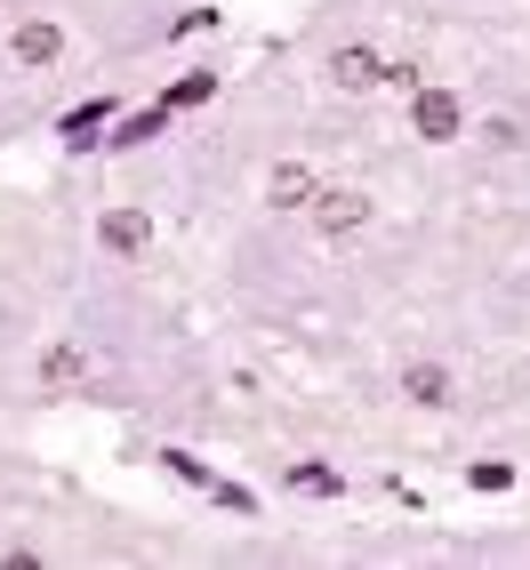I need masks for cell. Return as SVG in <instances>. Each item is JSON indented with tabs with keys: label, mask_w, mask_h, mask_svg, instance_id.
I'll return each mask as SVG.
<instances>
[{
	"label": "cell",
	"mask_w": 530,
	"mask_h": 570,
	"mask_svg": "<svg viewBox=\"0 0 530 570\" xmlns=\"http://www.w3.org/2000/svg\"><path fill=\"white\" fill-rule=\"evenodd\" d=\"M289 482H306V490H322V499H337V490H346V482H337L330 466H289Z\"/></svg>",
	"instance_id": "10"
},
{
	"label": "cell",
	"mask_w": 530,
	"mask_h": 570,
	"mask_svg": "<svg viewBox=\"0 0 530 570\" xmlns=\"http://www.w3.org/2000/svg\"><path fill=\"white\" fill-rule=\"evenodd\" d=\"M402 394L426 402V410H442V402H450V370H442V362H410V370H402Z\"/></svg>",
	"instance_id": "7"
},
{
	"label": "cell",
	"mask_w": 530,
	"mask_h": 570,
	"mask_svg": "<svg viewBox=\"0 0 530 570\" xmlns=\"http://www.w3.org/2000/svg\"><path fill=\"white\" fill-rule=\"evenodd\" d=\"M97 242L121 249V257H137L145 242H154V217H145V209H105V217H97Z\"/></svg>",
	"instance_id": "5"
},
{
	"label": "cell",
	"mask_w": 530,
	"mask_h": 570,
	"mask_svg": "<svg viewBox=\"0 0 530 570\" xmlns=\"http://www.w3.org/2000/svg\"><path fill=\"white\" fill-rule=\"evenodd\" d=\"M314 194H322V177L306 161H274V169H265V202H274V209H314Z\"/></svg>",
	"instance_id": "4"
},
{
	"label": "cell",
	"mask_w": 530,
	"mask_h": 570,
	"mask_svg": "<svg viewBox=\"0 0 530 570\" xmlns=\"http://www.w3.org/2000/svg\"><path fill=\"white\" fill-rule=\"evenodd\" d=\"M209 97H217V72H185V81H177V89H169L161 105L177 112V105H209Z\"/></svg>",
	"instance_id": "9"
},
{
	"label": "cell",
	"mask_w": 530,
	"mask_h": 570,
	"mask_svg": "<svg viewBox=\"0 0 530 570\" xmlns=\"http://www.w3.org/2000/svg\"><path fill=\"white\" fill-rule=\"evenodd\" d=\"M9 49H17V65L41 72V65H57V57H65V32H57L49 17H32V24H17V41H9Z\"/></svg>",
	"instance_id": "6"
},
{
	"label": "cell",
	"mask_w": 530,
	"mask_h": 570,
	"mask_svg": "<svg viewBox=\"0 0 530 570\" xmlns=\"http://www.w3.org/2000/svg\"><path fill=\"white\" fill-rule=\"evenodd\" d=\"M410 121H419V137L442 145V137H459L467 112H459V97H450V89H426V81H419V89H410Z\"/></svg>",
	"instance_id": "3"
},
{
	"label": "cell",
	"mask_w": 530,
	"mask_h": 570,
	"mask_svg": "<svg viewBox=\"0 0 530 570\" xmlns=\"http://www.w3.org/2000/svg\"><path fill=\"white\" fill-rule=\"evenodd\" d=\"M209 490H217V507H234V514H257V499H249L242 482H209Z\"/></svg>",
	"instance_id": "11"
},
{
	"label": "cell",
	"mask_w": 530,
	"mask_h": 570,
	"mask_svg": "<svg viewBox=\"0 0 530 570\" xmlns=\"http://www.w3.org/2000/svg\"><path fill=\"white\" fill-rule=\"evenodd\" d=\"M97 377H105V362L89 346H72V337H57V346L41 354V386H57V394H81V386H97Z\"/></svg>",
	"instance_id": "2"
},
{
	"label": "cell",
	"mask_w": 530,
	"mask_h": 570,
	"mask_svg": "<svg viewBox=\"0 0 530 570\" xmlns=\"http://www.w3.org/2000/svg\"><path fill=\"white\" fill-rule=\"evenodd\" d=\"M377 72H386V65H377V49H337V57H330V81H337V89H370Z\"/></svg>",
	"instance_id": "8"
},
{
	"label": "cell",
	"mask_w": 530,
	"mask_h": 570,
	"mask_svg": "<svg viewBox=\"0 0 530 570\" xmlns=\"http://www.w3.org/2000/svg\"><path fill=\"white\" fill-rule=\"evenodd\" d=\"M314 225L330 242L362 234V225H370V194H362V185H322V194H314Z\"/></svg>",
	"instance_id": "1"
}]
</instances>
